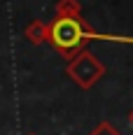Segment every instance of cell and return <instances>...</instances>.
I'll list each match as a JSON object with an SVG mask.
<instances>
[{
  "instance_id": "8992f818",
  "label": "cell",
  "mask_w": 133,
  "mask_h": 135,
  "mask_svg": "<svg viewBox=\"0 0 133 135\" xmlns=\"http://www.w3.org/2000/svg\"><path fill=\"white\" fill-rule=\"evenodd\" d=\"M129 123H131V126H133V109H131V112H129Z\"/></svg>"
},
{
  "instance_id": "7a4b0ae2",
  "label": "cell",
  "mask_w": 133,
  "mask_h": 135,
  "mask_svg": "<svg viewBox=\"0 0 133 135\" xmlns=\"http://www.w3.org/2000/svg\"><path fill=\"white\" fill-rule=\"evenodd\" d=\"M66 72H68V77L75 81L80 89L86 91V89H91L93 84L105 75V65H103L91 51L82 49V51H77L72 58H68Z\"/></svg>"
},
{
  "instance_id": "5b68a950",
  "label": "cell",
  "mask_w": 133,
  "mask_h": 135,
  "mask_svg": "<svg viewBox=\"0 0 133 135\" xmlns=\"http://www.w3.org/2000/svg\"><path fill=\"white\" fill-rule=\"evenodd\" d=\"M89 135H121V133H119V131H114V128H112L107 121H100Z\"/></svg>"
},
{
  "instance_id": "3957f363",
  "label": "cell",
  "mask_w": 133,
  "mask_h": 135,
  "mask_svg": "<svg viewBox=\"0 0 133 135\" xmlns=\"http://www.w3.org/2000/svg\"><path fill=\"white\" fill-rule=\"evenodd\" d=\"M24 37H26L30 44H44L47 42V23L44 21H30L26 28H24Z\"/></svg>"
},
{
  "instance_id": "6da1fadb",
  "label": "cell",
  "mask_w": 133,
  "mask_h": 135,
  "mask_svg": "<svg viewBox=\"0 0 133 135\" xmlns=\"http://www.w3.org/2000/svg\"><path fill=\"white\" fill-rule=\"evenodd\" d=\"M89 26L84 19H72V16H56L54 21L47 23V42L63 58H72V56L82 51L86 47L84 42V28Z\"/></svg>"
},
{
  "instance_id": "52a82bcc",
  "label": "cell",
  "mask_w": 133,
  "mask_h": 135,
  "mask_svg": "<svg viewBox=\"0 0 133 135\" xmlns=\"http://www.w3.org/2000/svg\"><path fill=\"white\" fill-rule=\"evenodd\" d=\"M26 135H35V133H26Z\"/></svg>"
},
{
  "instance_id": "277c9868",
  "label": "cell",
  "mask_w": 133,
  "mask_h": 135,
  "mask_svg": "<svg viewBox=\"0 0 133 135\" xmlns=\"http://www.w3.org/2000/svg\"><path fill=\"white\" fill-rule=\"evenodd\" d=\"M56 16H72V19H82V9L77 0H58L56 5Z\"/></svg>"
}]
</instances>
